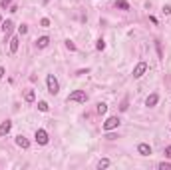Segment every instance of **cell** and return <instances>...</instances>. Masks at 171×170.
I'll list each match as a JSON object with an SVG mask.
<instances>
[{
    "mask_svg": "<svg viewBox=\"0 0 171 170\" xmlns=\"http://www.w3.org/2000/svg\"><path fill=\"white\" fill-rule=\"evenodd\" d=\"M159 170H171V164L169 162H161V164H159Z\"/></svg>",
    "mask_w": 171,
    "mask_h": 170,
    "instance_id": "obj_19",
    "label": "cell"
},
{
    "mask_svg": "<svg viewBox=\"0 0 171 170\" xmlns=\"http://www.w3.org/2000/svg\"><path fill=\"white\" fill-rule=\"evenodd\" d=\"M0 28L4 30V34L8 36V34L12 32V20H6V22H2V26H0Z\"/></svg>",
    "mask_w": 171,
    "mask_h": 170,
    "instance_id": "obj_12",
    "label": "cell"
},
{
    "mask_svg": "<svg viewBox=\"0 0 171 170\" xmlns=\"http://www.w3.org/2000/svg\"><path fill=\"white\" fill-rule=\"evenodd\" d=\"M10 130H12V122H10V120H6V122L0 124V136H6Z\"/></svg>",
    "mask_w": 171,
    "mask_h": 170,
    "instance_id": "obj_8",
    "label": "cell"
},
{
    "mask_svg": "<svg viewBox=\"0 0 171 170\" xmlns=\"http://www.w3.org/2000/svg\"><path fill=\"white\" fill-rule=\"evenodd\" d=\"M108 166H109V160H108V158H104V160H100V162H98V168H108Z\"/></svg>",
    "mask_w": 171,
    "mask_h": 170,
    "instance_id": "obj_17",
    "label": "cell"
},
{
    "mask_svg": "<svg viewBox=\"0 0 171 170\" xmlns=\"http://www.w3.org/2000/svg\"><path fill=\"white\" fill-rule=\"evenodd\" d=\"M115 8H119V10H129V2H127V0H118V2H115Z\"/></svg>",
    "mask_w": 171,
    "mask_h": 170,
    "instance_id": "obj_14",
    "label": "cell"
},
{
    "mask_svg": "<svg viewBox=\"0 0 171 170\" xmlns=\"http://www.w3.org/2000/svg\"><path fill=\"white\" fill-rule=\"evenodd\" d=\"M10 4H12V0H2V2H0V6H2V8H8Z\"/></svg>",
    "mask_w": 171,
    "mask_h": 170,
    "instance_id": "obj_25",
    "label": "cell"
},
{
    "mask_svg": "<svg viewBox=\"0 0 171 170\" xmlns=\"http://www.w3.org/2000/svg\"><path fill=\"white\" fill-rule=\"evenodd\" d=\"M127 108H129V102H127V100H124V102H121V106H119V110H121V112H125Z\"/></svg>",
    "mask_w": 171,
    "mask_h": 170,
    "instance_id": "obj_21",
    "label": "cell"
},
{
    "mask_svg": "<svg viewBox=\"0 0 171 170\" xmlns=\"http://www.w3.org/2000/svg\"><path fill=\"white\" fill-rule=\"evenodd\" d=\"M26 32H28V26H26V24L18 26V34H26Z\"/></svg>",
    "mask_w": 171,
    "mask_h": 170,
    "instance_id": "obj_22",
    "label": "cell"
},
{
    "mask_svg": "<svg viewBox=\"0 0 171 170\" xmlns=\"http://www.w3.org/2000/svg\"><path fill=\"white\" fill-rule=\"evenodd\" d=\"M145 70H147V64H145V62H139L137 66L133 68V78H141L143 74H145Z\"/></svg>",
    "mask_w": 171,
    "mask_h": 170,
    "instance_id": "obj_5",
    "label": "cell"
},
{
    "mask_svg": "<svg viewBox=\"0 0 171 170\" xmlns=\"http://www.w3.org/2000/svg\"><path fill=\"white\" fill-rule=\"evenodd\" d=\"M16 144H18L20 148H28V146H30V140H28L24 134H18V136H16Z\"/></svg>",
    "mask_w": 171,
    "mask_h": 170,
    "instance_id": "obj_6",
    "label": "cell"
},
{
    "mask_svg": "<svg viewBox=\"0 0 171 170\" xmlns=\"http://www.w3.org/2000/svg\"><path fill=\"white\" fill-rule=\"evenodd\" d=\"M118 126H119V118L118 116H109L108 120L104 122V126L102 128H104V132H109V130H115Z\"/></svg>",
    "mask_w": 171,
    "mask_h": 170,
    "instance_id": "obj_3",
    "label": "cell"
},
{
    "mask_svg": "<svg viewBox=\"0 0 171 170\" xmlns=\"http://www.w3.org/2000/svg\"><path fill=\"white\" fill-rule=\"evenodd\" d=\"M24 100L26 102H34L36 100V92H34V90H26V92H24Z\"/></svg>",
    "mask_w": 171,
    "mask_h": 170,
    "instance_id": "obj_13",
    "label": "cell"
},
{
    "mask_svg": "<svg viewBox=\"0 0 171 170\" xmlns=\"http://www.w3.org/2000/svg\"><path fill=\"white\" fill-rule=\"evenodd\" d=\"M18 46H20L18 36H12V38H10V52H12V54H16V52H18Z\"/></svg>",
    "mask_w": 171,
    "mask_h": 170,
    "instance_id": "obj_10",
    "label": "cell"
},
{
    "mask_svg": "<svg viewBox=\"0 0 171 170\" xmlns=\"http://www.w3.org/2000/svg\"><path fill=\"white\" fill-rule=\"evenodd\" d=\"M48 108H50V106H48V102H44V100L38 102V110L40 112H48Z\"/></svg>",
    "mask_w": 171,
    "mask_h": 170,
    "instance_id": "obj_15",
    "label": "cell"
},
{
    "mask_svg": "<svg viewBox=\"0 0 171 170\" xmlns=\"http://www.w3.org/2000/svg\"><path fill=\"white\" fill-rule=\"evenodd\" d=\"M137 152H139L141 156H149V154H151V146L145 144V142H141V144L137 146Z\"/></svg>",
    "mask_w": 171,
    "mask_h": 170,
    "instance_id": "obj_7",
    "label": "cell"
},
{
    "mask_svg": "<svg viewBox=\"0 0 171 170\" xmlns=\"http://www.w3.org/2000/svg\"><path fill=\"white\" fill-rule=\"evenodd\" d=\"M46 84H48V92L52 94V96H56V94L60 92V82L56 80V76H54V74H48Z\"/></svg>",
    "mask_w": 171,
    "mask_h": 170,
    "instance_id": "obj_1",
    "label": "cell"
},
{
    "mask_svg": "<svg viewBox=\"0 0 171 170\" xmlns=\"http://www.w3.org/2000/svg\"><path fill=\"white\" fill-rule=\"evenodd\" d=\"M40 26H42V28H48V26H50V20H48V18H42V20H40Z\"/></svg>",
    "mask_w": 171,
    "mask_h": 170,
    "instance_id": "obj_20",
    "label": "cell"
},
{
    "mask_svg": "<svg viewBox=\"0 0 171 170\" xmlns=\"http://www.w3.org/2000/svg\"><path fill=\"white\" fill-rule=\"evenodd\" d=\"M66 46H68V50H76V44L72 42V40H66Z\"/></svg>",
    "mask_w": 171,
    "mask_h": 170,
    "instance_id": "obj_24",
    "label": "cell"
},
{
    "mask_svg": "<svg viewBox=\"0 0 171 170\" xmlns=\"http://www.w3.org/2000/svg\"><path fill=\"white\" fill-rule=\"evenodd\" d=\"M6 76V70H4V66H0V78H4Z\"/></svg>",
    "mask_w": 171,
    "mask_h": 170,
    "instance_id": "obj_28",
    "label": "cell"
},
{
    "mask_svg": "<svg viewBox=\"0 0 171 170\" xmlns=\"http://www.w3.org/2000/svg\"><path fill=\"white\" fill-rule=\"evenodd\" d=\"M0 24H2V16H0Z\"/></svg>",
    "mask_w": 171,
    "mask_h": 170,
    "instance_id": "obj_29",
    "label": "cell"
},
{
    "mask_svg": "<svg viewBox=\"0 0 171 170\" xmlns=\"http://www.w3.org/2000/svg\"><path fill=\"white\" fill-rule=\"evenodd\" d=\"M157 102H159V96H157L155 92H153V94H149V96H147V100H145V106L153 108V106H155V104H157Z\"/></svg>",
    "mask_w": 171,
    "mask_h": 170,
    "instance_id": "obj_9",
    "label": "cell"
},
{
    "mask_svg": "<svg viewBox=\"0 0 171 170\" xmlns=\"http://www.w3.org/2000/svg\"><path fill=\"white\" fill-rule=\"evenodd\" d=\"M98 112H100V114H105V112H108V104L100 102V104H98Z\"/></svg>",
    "mask_w": 171,
    "mask_h": 170,
    "instance_id": "obj_16",
    "label": "cell"
},
{
    "mask_svg": "<svg viewBox=\"0 0 171 170\" xmlns=\"http://www.w3.org/2000/svg\"><path fill=\"white\" fill-rule=\"evenodd\" d=\"M34 138H36V142H38L40 146L48 144V132L44 130V128H38V130H36V134H34Z\"/></svg>",
    "mask_w": 171,
    "mask_h": 170,
    "instance_id": "obj_4",
    "label": "cell"
},
{
    "mask_svg": "<svg viewBox=\"0 0 171 170\" xmlns=\"http://www.w3.org/2000/svg\"><path fill=\"white\" fill-rule=\"evenodd\" d=\"M95 48H98V50H104V48H105V42H104V40L100 38V40H98V42H95Z\"/></svg>",
    "mask_w": 171,
    "mask_h": 170,
    "instance_id": "obj_18",
    "label": "cell"
},
{
    "mask_svg": "<svg viewBox=\"0 0 171 170\" xmlns=\"http://www.w3.org/2000/svg\"><path fill=\"white\" fill-rule=\"evenodd\" d=\"M36 44H38V48H46L48 44H50V38H48V36H40V38L36 40Z\"/></svg>",
    "mask_w": 171,
    "mask_h": 170,
    "instance_id": "obj_11",
    "label": "cell"
},
{
    "mask_svg": "<svg viewBox=\"0 0 171 170\" xmlns=\"http://www.w3.org/2000/svg\"><path fill=\"white\" fill-rule=\"evenodd\" d=\"M68 102H88V94L84 90H74V92L68 96Z\"/></svg>",
    "mask_w": 171,
    "mask_h": 170,
    "instance_id": "obj_2",
    "label": "cell"
},
{
    "mask_svg": "<svg viewBox=\"0 0 171 170\" xmlns=\"http://www.w3.org/2000/svg\"><path fill=\"white\" fill-rule=\"evenodd\" d=\"M155 48H157V56H159V58H163V52H161V44H159V42H155Z\"/></svg>",
    "mask_w": 171,
    "mask_h": 170,
    "instance_id": "obj_23",
    "label": "cell"
},
{
    "mask_svg": "<svg viewBox=\"0 0 171 170\" xmlns=\"http://www.w3.org/2000/svg\"><path fill=\"white\" fill-rule=\"evenodd\" d=\"M163 12H165V14H171V6L165 4V6H163Z\"/></svg>",
    "mask_w": 171,
    "mask_h": 170,
    "instance_id": "obj_26",
    "label": "cell"
},
{
    "mask_svg": "<svg viewBox=\"0 0 171 170\" xmlns=\"http://www.w3.org/2000/svg\"><path fill=\"white\" fill-rule=\"evenodd\" d=\"M165 156H167V158H171V146H165Z\"/></svg>",
    "mask_w": 171,
    "mask_h": 170,
    "instance_id": "obj_27",
    "label": "cell"
}]
</instances>
